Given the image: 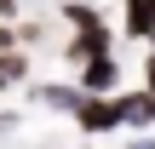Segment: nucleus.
<instances>
[{"label": "nucleus", "instance_id": "1", "mask_svg": "<svg viewBox=\"0 0 155 149\" xmlns=\"http://www.w3.org/2000/svg\"><path fill=\"white\" fill-rule=\"evenodd\" d=\"M69 23H75V40H69V57H75V63L109 57V29H104V17H98V11L69 6Z\"/></svg>", "mask_w": 155, "mask_h": 149}, {"label": "nucleus", "instance_id": "2", "mask_svg": "<svg viewBox=\"0 0 155 149\" xmlns=\"http://www.w3.org/2000/svg\"><path fill=\"white\" fill-rule=\"evenodd\" d=\"M121 86V69H115V57H92V63H81V98H109Z\"/></svg>", "mask_w": 155, "mask_h": 149}, {"label": "nucleus", "instance_id": "3", "mask_svg": "<svg viewBox=\"0 0 155 149\" xmlns=\"http://www.w3.org/2000/svg\"><path fill=\"white\" fill-rule=\"evenodd\" d=\"M75 121H81V132H115V98H81Z\"/></svg>", "mask_w": 155, "mask_h": 149}, {"label": "nucleus", "instance_id": "4", "mask_svg": "<svg viewBox=\"0 0 155 149\" xmlns=\"http://www.w3.org/2000/svg\"><path fill=\"white\" fill-rule=\"evenodd\" d=\"M115 126H155V103L144 98V92H127V98H115Z\"/></svg>", "mask_w": 155, "mask_h": 149}, {"label": "nucleus", "instance_id": "5", "mask_svg": "<svg viewBox=\"0 0 155 149\" xmlns=\"http://www.w3.org/2000/svg\"><path fill=\"white\" fill-rule=\"evenodd\" d=\"M127 34L155 40V0H127Z\"/></svg>", "mask_w": 155, "mask_h": 149}, {"label": "nucleus", "instance_id": "6", "mask_svg": "<svg viewBox=\"0 0 155 149\" xmlns=\"http://www.w3.org/2000/svg\"><path fill=\"white\" fill-rule=\"evenodd\" d=\"M23 75H29V57H17V52H0V92H6V86H17Z\"/></svg>", "mask_w": 155, "mask_h": 149}, {"label": "nucleus", "instance_id": "7", "mask_svg": "<svg viewBox=\"0 0 155 149\" xmlns=\"http://www.w3.org/2000/svg\"><path fill=\"white\" fill-rule=\"evenodd\" d=\"M40 103H58V109H69V115H75L81 92H75V86H40Z\"/></svg>", "mask_w": 155, "mask_h": 149}, {"label": "nucleus", "instance_id": "8", "mask_svg": "<svg viewBox=\"0 0 155 149\" xmlns=\"http://www.w3.org/2000/svg\"><path fill=\"white\" fill-rule=\"evenodd\" d=\"M132 149H155V144H150V138H144V144H132Z\"/></svg>", "mask_w": 155, "mask_h": 149}]
</instances>
